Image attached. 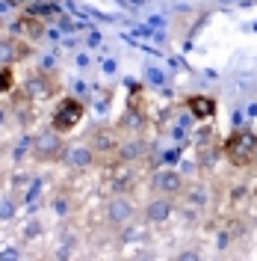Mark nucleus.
<instances>
[{
    "label": "nucleus",
    "mask_w": 257,
    "mask_h": 261,
    "mask_svg": "<svg viewBox=\"0 0 257 261\" xmlns=\"http://www.w3.org/2000/svg\"><path fill=\"white\" fill-rule=\"evenodd\" d=\"M118 134H113V130H98L95 137H92V143L89 146L98 151V158H113L115 148H118Z\"/></svg>",
    "instance_id": "9b49d317"
},
{
    "label": "nucleus",
    "mask_w": 257,
    "mask_h": 261,
    "mask_svg": "<svg viewBox=\"0 0 257 261\" xmlns=\"http://www.w3.org/2000/svg\"><path fill=\"white\" fill-rule=\"evenodd\" d=\"M12 57H15V42L0 39V65H12Z\"/></svg>",
    "instance_id": "4468645a"
},
{
    "label": "nucleus",
    "mask_w": 257,
    "mask_h": 261,
    "mask_svg": "<svg viewBox=\"0 0 257 261\" xmlns=\"http://www.w3.org/2000/svg\"><path fill=\"white\" fill-rule=\"evenodd\" d=\"M12 89H15V68L0 65V95H9Z\"/></svg>",
    "instance_id": "ddd939ff"
},
{
    "label": "nucleus",
    "mask_w": 257,
    "mask_h": 261,
    "mask_svg": "<svg viewBox=\"0 0 257 261\" xmlns=\"http://www.w3.org/2000/svg\"><path fill=\"white\" fill-rule=\"evenodd\" d=\"M175 208H177V199L175 196H160V193H151V199L145 202L142 208V217L148 226H163L175 217Z\"/></svg>",
    "instance_id": "20e7f679"
},
{
    "label": "nucleus",
    "mask_w": 257,
    "mask_h": 261,
    "mask_svg": "<svg viewBox=\"0 0 257 261\" xmlns=\"http://www.w3.org/2000/svg\"><path fill=\"white\" fill-rule=\"evenodd\" d=\"M50 92H53V81H50V77H45V74H36V77H30L27 95H30L33 101H39V98H48Z\"/></svg>",
    "instance_id": "f8f14e48"
},
{
    "label": "nucleus",
    "mask_w": 257,
    "mask_h": 261,
    "mask_svg": "<svg viewBox=\"0 0 257 261\" xmlns=\"http://www.w3.org/2000/svg\"><path fill=\"white\" fill-rule=\"evenodd\" d=\"M115 163H124V166H133L145 158V143L139 140V134H127L118 140V148H115Z\"/></svg>",
    "instance_id": "6e6552de"
},
{
    "label": "nucleus",
    "mask_w": 257,
    "mask_h": 261,
    "mask_svg": "<svg viewBox=\"0 0 257 261\" xmlns=\"http://www.w3.org/2000/svg\"><path fill=\"white\" fill-rule=\"evenodd\" d=\"M62 161L68 163V169L83 172V169H92V166L98 163V151L92 146H68Z\"/></svg>",
    "instance_id": "1a4fd4ad"
},
{
    "label": "nucleus",
    "mask_w": 257,
    "mask_h": 261,
    "mask_svg": "<svg viewBox=\"0 0 257 261\" xmlns=\"http://www.w3.org/2000/svg\"><path fill=\"white\" fill-rule=\"evenodd\" d=\"M65 140L59 130H42V134H36V140H33V158L42 163H56L65 158Z\"/></svg>",
    "instance_id": "7ed1b4c3"
},
{
    "label": "nucleus",
    "mask_w": 257,
    "mask_h": 261,
    "mask_svg": "<svg viewBox=\"0 0 257 261\" xmlns=\"http://www.w3.org/2000/svg\"><path fill=\"white\" fill-rule=\"evenodd\" d=\"M83 116H86L83 101L65 95V98L56 101V107H53V113H50V128L59 130V134H68V130H74L83 122Z\"/></svg>",
    "instance_id": "f03ea898"
},
{
    "label": "nucleus",
    "mask_w": 257,
    "mask_h": 261,
    "mask_svg": "<svg viewBox=\"0 0 257 261\" xmlns=\"http://www.w3.org/2000/svg\"><path fill=\"white\" fill-rule=\"evenodd\" d=\"M177 199H180L183 211H189V214H204L210 208V202H213L210 187L204 184V181H186L183 193L177 196Z\"/></svg>",
    "instance_id": "39448f33"
},
{
    "label": "nucleus",
    "mask_w": 257,
    "mask_h": 261,
    "mask_svg": "<svg viewBox=\"0 0 257 261\" xmlns=\"http://www.w3.org/2000/svg\"><path fill=\"white\" fill-rule=\"evenodd\" d=\"M177 258H198V252H195V249H189V252H180Z\"/></svg>",
    "instance_id": "2eb2a0df"
},
{
    "label": "nucleus",
    "mask_w": 257,
    "mask_h": 261,
    "mask_svg": "<svg viewBox=\"0 0 257 261\" xmlns=\"http://www.w3.org/2000/svg\"><path fill=\"white\" fill-rule=\"evenodd\" d=\"M183 187H186V178L175 172V169H160V172H154L151 175V193H160V196H180L183 193Z\"/></svg>",
    "instance_id": "0eeeda50"
},
{
    "label": "nucleus",
    "mask_w": 257,
    "mask_h": 261,
    "mask_svg": "<svg viewBox=\"0 0 257 261\" xmlns=\"http://www.w3.org/2000/svg\"><path fill=\"white\" fill-rule=\"evenodd\" d=\"M186 110H189L198 122H207V119H213V113H216V101L210 95H189L186 98Z\"/></svg>",
    "instance_id": "9d476101"
},
{
    "label": "nucleus",
    "mask_w": 257,
    "mask_h": 261,
    "mask_svg": "<svg viewBox=\"0 0 257 261\" xmlns=\"http://www.w3.org/2000/svg\"><path fill=\"white\" fill-rule=\"evenodd\" d=\"M222 151H225L228 163H234L240 169L251 166V163H257V134H251V130H234L222 143Z\"/></svg>",
    "instance_id": "f257e3e1"
},
{
    "label": "nucleus",
    "mask_w": 257,
    "mask_h": 261,
    "mask_svg": "<svg viewBox=\"0 0 257 261\" xmlns=\"http://www.w3.org/2000/svg\"><path fill=\"white\" fill-rule=\"evenodd\" d=\"M133 217H136V205L130 193H113V199L107 202V223L115 228H124L133 223Z\"/></svg>",
    "instance_id": "423d86ee"
}]
</instances>
